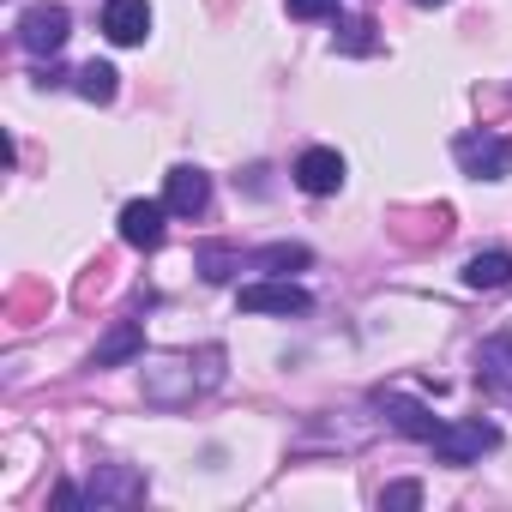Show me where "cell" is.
<instances>
[{"label":"cell","instance_id":"cell-21","mask_svg":"<svg viewBox=\"0 0 512 512\" xmlns=\"http://www.w3.org/2000/svg\"><path fill=\"white\" fill-rule=\"evenodd\" d=\"M416 7H446V0H416Z\"/></svg>","mask_w":512,"mask_h":512},{"label":"cell","instance_id":"cell-17","mask_svg":"<svg viewBox=\"0 0 512 512\" xmlns=\"http://www.w3.org/2000/svg\"><path fill=\"white\" fill-rule=\"evenodd\" d=\"M338 49H344V55H368V49H374V19H350V25H338Z\"/></svg>","mask_w":512,"mask_h":512},{"label":"cell","instance_id":"cell-8","mask_svg":"<svg viewBox=\"0 0 512 512\" xmlns=\"http://www.w3.org/2000/svg\"><path fill=\"white\" fill-rule=\"evenodd\" d=\"M163 205L175 211V217H199L205 205H211V175L205 169H169V187H163Z\"/></svg>","mask_w":512,"mask_h":512},{"label":"cell","instance_id":"cell-7","mask_svg":"<svg viewBox=\"0 0 512 512\" xmlns=\"http://www.w3.org/2000/svg\"><path fill=\"white\" fill-rule=\"evenodd\" d=\"M103 31L121 49L145 43V31H151V0H103Z\"/></svg>","mask_w":512,"mask_h":512},{"label":"cell","instance_id":"cell-11","mask_svg":"<svg viewBox=\"0 0 512 512\" xmlns=\"http://www.w3.org/2000/svg\"><path fill=\"white\" fill-rule=\"evenodd\" d=\"M163 217H169V205H157V199H133V205L121 211V241L151 253V247L163 241Z\"/></svg>","mask_w":512,"mask_h":512},{"label":"cell","instance_id":"cell-15","mask_svg":"<svg viewBox=\"0 0 512 512\" xmlns=\"http://www.w3.org/2000/svg\"><path fill=\"white\" fill-rule=\"evenodd\" d=\"M247 266L253 272H296V266H308V247L302 241H278V247H260Z\"/></svg>","mask_w":512,"mask_h":512},{"label":"cell","instance_id":"cell-12","mask_svg":"<svg viewBox=\"0 0 512 512\" xmlns=\"http://www.w3.org/2000/svg\"><path fill=\"white\" fill-rule=\"evenodd\" d=\"M464 284H470V290H506V284H512V253H500V247L476 253V260L464 266Z\"/></svg>","mask_w":512,"mask_h":512},{"label":"cell","instance_id":"cell-19","mask_svg":"<svg viewBox=\"0 0 512 512\" xmlns=\"http://www.w3.org/2000/svg\"><path fill=\"white\" fill-rule=\"evenodd\" d=\"M290 13L296 19H326V13H338V0H290Z\"/></svg>","mask_w":512,"mask_h":512},{"label":"cell","instance_id":"cell-18","mask_svg":"<svg viewBox=\"0 0 512 512\" xmlns=\"http://www.w3.org/2000/svg\"><path fill=\"white\" fill-rule=\"evenodd\" d=\"M380 506H422V482H392L380 494Z\"/></svg>","mask_w":512,"mask_h":512},{"label":"cell","instance_id":"cell-16","mask_svg":"<svg viewBox=\"0 0 512 512\" xmlns=\"http://www.w3.org/2000/svg\"><path fill=\"white\" fill-rule=\"evenodd\" d=\"M79 97H85V103H109V97H115V67L85 61V67H79Z\"/></svg>","mask_w":512,"mask_h":512},{"label":"cell","instance_id":"cell-9","mask_svg":"<svg viewBox=\"0 0 512 512\" xmlns=\"http://www.w3.org/2000/svg\"><path fill=\"white\" fill-rule=\"evenodd\" d=\"M145 494V476L139 470H127V464H97L91 470V506H127V500H139Z\"/></svg>","mask_w":512,"mask_h":512},{"label":"cell","instance_id":"cell-14","mask_svg":"<svg viewBox=\"0 0 512 512\" xmlns=\"http://www.w3.org/2000/svg\"><path fill=\"white\" fill-rule=\"evenodd\" d=\"M193 260H199V272H205V284H229L247 260H241V253L235 247H217V241H205L199 253H193Z\"/></svg>","mask_w":512,"mask_h":512},{"label":"cell","instance_id":"cell-3","mask_svg":"<svg viewBox=\"0 0 512 512\" xmlns=\"http://www.w3.org/2000/svg\"><path fill=\"white\" fill-rule=\"evenodd\" d=\"M452 157H458V169L476 175V181H500V175L512 169V145H506L500 133H464V139L452 145Z\"/></svg>","mask_w":512,"mask_h":512},{"label":"cell","instance_id":"cell-2","mask_svg":"<svg viewBox=\"0 0 512 512\" xmlns=\"http://www.w3.org/2000/svg\"><path fill=\"white\" fill-rule=\"evenodd\" d=\"M67 31H73V13L61 7V0H43V7H31L19 19V43L31 55H61L67 49Z\"/></svg>","mask_w":512,"mask_h":512},{"label":"cell","instance_id":"cell-5","mask_svg":"<svg viewBox=\"0 0 512 512\" xmlns=\"http://www.w3.org/2000/svg\"><path fill=\"white\" fill-rule=\"evenodd\" d=\"M476 386L494 392V398H512V332L482 338V350H476Z\"/></svg>","mask_w":512,"mask_h":512},{"label":"cell","instance_id":"cell-6","mask_svg":"<svg viewBox=\"0 0 512 512\" xmlns=\"http://www.w3.org/2000/svg\"><path fill=\"white\" fill-rule=\"evenodd\" d=\"M296 187H302V193H314V199L338 193V187H344V157H338V151H326V145L302 151V157H296Z\"/></svg>","mask_w":512,"mask_h":512},{"label":"cell","instance_id":"cell-4","mask_svg":"<svg viewBox=\"0 0 512 512\" xmlns=\"http://www.w3.org/2000/svg\"><path fill=\"white\" fill-rule=\"evenodd\" d=\"M374 404L386 410V422H392L398 434H410V440H422V446L440 434V422H434V410H428L422 398H404V392H374Z\"/></svg>","mask_w":512,"mask_h":512},{"label":"cell","instance_id":"cell-1","mask_svg":"<svg viewBox=\"0 0 512 512\" xmlns=\"http://www.w3.org/2000/svg\"><path fill=\"white\" fill-rule=\"evenodd\" d=\"M440 464H476L482 452L500 446V428L494 422H440V434L428 440Z\"/></svg>","mask_w":512,"mask_h":512},{"label":"cell","instance_id":"cell-13","mask_svg":"<svg viewBox=\"0 0 512 512\" xmlns=\"http://www.w3.org/2000/svg\"><path fill=\"white\" fill-rule=\"evenodd\" d=\"M145 350V332L133 326V320H121L103 344H97V368H115V362H127V356H139Z\"/></svg>","mask_w":512,"mask_h":512},{"label":"cell","instance_id":"cell-20","mask_svg":"<svg viewBox=\"0 0 512 512\" xmlns=\"http://www.w3.org/2000/svg\"><path fill=\"white\" fill-rule=\"evenodd\" d=\"M79 500H85V494H79L73 482H61V488H55V506H79Z\"/></svg>","mask_w":512,"mask_h":512},{"label":"cell","instance_id":"cell-10","mask_svg":"<svg viewBox=\"0 0 512 512\" xmlns=\"http://www.w3.org/2000/svg\"><path fill=\"white\" fill-rule=\"evenodd\" d=\"M314 302H308V290H296V284H247L241 290V314H308Z\"/></svg>","mask_w":512,"mask_h":512}]
</instances>
